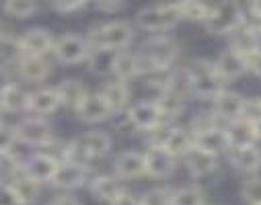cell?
<instances>
[{
	"label": "cell",
	"mask_w": 261,
	"mask_h": 205,
	"mask_svg": "<svg viewBox=\"0 0 261 205\" xmlns=\"http://www.w3.org/2000/svg\"><path fill=\"white\" fill-rule=\"evenodd\" d=\"M243 117L249 119V121L261 119V97L247 101V105H245V115H243Z\"/></svg>",
	"instance_id": "44"
},
{
	"label": "cell",
	"mask_w": 261,
	"mask_h": 205,
	"mask_svg": "<svg viewBox=\"0 0 261 205\" xmlns=\"http://www.w3.org/2000/svg\"><path fill=\"white\" fill-rule=\"evenodd\" d=\"M181 21L177 5H154V7H146L136 15V23L138 27H142L144 31L150 33H165L169 29H173L177 23Z\"/></svg>",
	"instance_id": "4"
},
{
	"label": "cell",
	"mask_w": 261,
	"mask_h": 205,
	"mask_svg": "<svg viewBox=\"0 0 261 205\" xmlns=\"http://www.w3.org/2000/svg\"><path fill=\"white\" fill-rule=\"evenodd\" d=\"M127 119L134 127H138L142 131H154L161 125L163 115L154 101H142V103H136L134 107H129Z\"/></svg>",
	"instance_id": "9"
},
{
	"label": "cell",
	"mask_w": 261,
	"mask_h": 205,
	"mask_svg": "<svg viewBox=\"0 0 261 205\" xmlns=\"http://www.w3.org/2000/svg\"><path fill=\"white\" fill-rule=\"evenodd\" d=\"M193 148H200L204 152H210L214 156H218L220 152H224L228 148V140H226V131L216 127H208V129H200L193 131Z\"/></svg>",
	"instance_id": "14"
},
{
	"label": "cell",
	"mask_w": 261,
	"mask_h": 205,
	"mask_svg": "<svg viewBox=\"0 0 261 205\" xmlns=\"http://www.w3.org/2000/svg\"><path fill=\"white\" fill-rule=\"evenodd\" d=\"M234 37H232V47L230 49H234L237 53H241L245 60H249L257 49H261V39H259V35L253 31V29H249L245 23L232 33Z\"/></svg>",
	"instance_id": "26"
},
{
	"label": "cell",
	"mask_w": 261,
	"mask_h": 205,
	"mask_svg": "<svg viewBox=\"0 0 261 205\" xmlns=\"http://www.w3.org/2000/svg\"><path fill=\"white\" fill-rule=\"evenodd\" d=\"M214 68H216V72L218 76L226 82V80H234V78H241L249 68H247V60L237 53L234 49H226L218 55V60L214 62Z\"/></svg>",
	"instance_id": "15"
},
{
	"label": "cell",
	"mask_w": 261,
	"mask_h": 205,
	"mask_svg": "<svg viewBox=\"0 0 261 205\" xmlns=\"http://www.w3.org/2000/svg\"><path fill=\"white\" fill-rule=\"evenodd\" d=\"M37 3L33 0H7L3 5V11L15 19H31L37 13Z\"/></svg>",
	"instance_id": "37"
},
{
	"label": "cell",
	"mask_w": 261,
	"mask_h": 205,
	"mask_svg": "<svg viewBox=\"0 0 261 205\" xmlns=\"http://www.w3.org/2000/svg\"><path fill=\"white\" fill-rule=\"evenodd\" d=\"M177 53H179V47L171 37L161 35V37L150 39L142 47V51L136 55L138 74H152V72L167 70V68L175 62Z\"/></svg>",
	"instance_id": "1"
},
{
	"label": "cell",
	"mask_w": 261,
	"mask_h": 205,
	"mask_svg": "<svg viewBox=\"0 0 261 205\" xmlns=\"http://www.w3.org/2000/svg\"><path fill=\"white\" fill-rule=\"evenodd\" d=\"M183 158H185V166L191 177H208L218 166V156L204 152L200 148H191Z\"/></svg>",
	"instance_id": "19"
},
{
	"label": "cell",
	"mask_w": 261,
	"mask_h": 205,
	"mask_svg": "<svg viewBox=\"0 0 261 205\" xmlns=\"http://www.w3.org/2000/svg\"><path fill=\"white\" fill-rule=\"evenodd\" d=\"M87 5L85 3H79V0H60V3H54L51 5V9L58 11L60 15H72V13H79Z\"/></svg>",
	"instance_id": "42"
},
{
	"label": "cell",
	"mask_w": 261,
	"mask_h": 205,
	"mask_svg": "<svg viewBox=\"0 0 261 205\" xmlns=\"http://www.w3.org/2000/svg\"><path fill=\"white\" fill-rule=\"evenodd\" d=\"M230 162L237 170L241 172H257L261 168V148L249 146V148H239L232 150Z\"/></svg>",
	"instance_id": "29"
},
{
	"label": "cell",
	"mask_w": 261,
	"mask_h": 205,
	"mask_svg": "<svg viewBox=\"0 0 261 205\" xmlns=\"http://www.w3.org/2000/svg\"><path fill=\"white\" fill-rule=\"evenodd\" d=\"M17 138L29 146H45L51 140V125L43 117H29L23 119L19 129H17Z\"/></svg>",
	"instance_id": "8"
},
{
	"label": "cell",
	"mask_w": 261,
	"mask_h": 205,
	"mask_svg": "<svg viewBox=\"0 0 261 205\" xmlns=\"http://www.w3.org/2000/svg\"><path fill=\"white\" fill-rule=\"evenodd\" d=\"M163 91H169V93H173V95H177L179 99L185 101V97L191 95V76H189V72H187V70H177V72H173V74L167 78Z\"/></svg>",
	"instance_id": "34"
},
{
	"label": "cell",
	"mask_w": 261,
	"mask_h": 205,
	"mask_svg": "<svg viewBox=\"0 0 261 205\" xmlns=\"http://www.w3.org/2000/svg\"><path fill=\"white\" fill-rule=\"evenodd\" d=\"M134 39V29L125 21H111L105 25L95 27L87 41L91 47H101V49H113V51H123Z\"/></svg>",
	"instance_id": "3"
},
{
	"label": "cell",
	"mask_w": 261,
	"mask_h": 205,
	"mask_svg": "<svg viewBox=\"0 0 261 205\" xmlns=\"http://www.w3.org/2000/svg\"><path fill=\"white\" fill-rule=\"evenodd\" d=\"M144 162H146V174L152 179H167L175 172L177 158L167 152L163 146H150L144 152Z\"/></svg>",
	"instance_id": "7"
},
{
	"label": "cell",
	"mask_w": 261,
	"mask_h": 205,
	"mask_svg": "<svg viewBox=\"0 0 261 205\" xmlns=\"http://www.w3.org/2000/svg\"><path fill=\"white\" fill-rule=\"evenodd\" d=\"M187 72L191 76V95H195L198 99L214 101L220 93H224V80L218 76L214 62L198 60L187 68Z\"/></svg>",
	"instance_id": "2"
},
{
	"label": "cell",
	"mask_w": 261,
	"mask_h": 205,
	"mask_svg": "<svg viewBox=\"0 0 261 205\" xmlns=\"http://www.w3.org/2000/svg\"><path fill=\"white\" fill-rule=\"evenodd\" d=\"M97 9L103 13H117L119 9H123V5L121 3H99Z\"/></svg>",
	"instance_id": "49"
},
{
	"label": "cell",
	"mask_w": 261,
	"mask_h": 205,
	"mask_svg": "<svg viewBox=\"0 0 261 205\" xmlns=\"http://www.w3.org/2000/svg\"><path fill=\"white\" fill-rule=\"evenodd\" d=\"M91 193H93L95 199H99V201L113 203V201H115L117 197H121L125 191H123L121 179H117V177H113V174H105V177H99V179L93 181Z\"/></svg>",
	"instance_id": "25"
},
{
	"label": "cell",
	"mask_w": 261,
	"mask_h": 205,
	"mask_svg": "<svg viewBox=\"0 0 261 205\" xmlns=\"http://www.w3.org/2000/svg\"><path fill=\"white\" fill-rule=\"evenodd\" d=\"M21 170H23V166L9 152H0V183L9 185Z\"/></svg>",
	"instance_id": "39"
},
{
	"label": "cell",
	"mask_w": 261,
	"mask_h": 205,
	"mask_svg": "<svg viewBox=\"0 0 261 205\" xmlns=\"http://www.w3.org/2000/svg\"><path fill=\"white\" fill-rule=\"evenodd\" d=\"M47 205H81V201H79L74 195L66 193V195H58V197H54Z\"/></svg>",
	"instance_id": "47"
},
{
	"label": "cell",
	"mask_w": 261,
	"mask_h": 205,
	"mask_svg": "<svg viewBox=\"0 0 261 205\" xmlns=\"http://www.w3.org/2000/svg\"><path fill=\"white\" fill-rule=\"evenodd\" d=\"M243 19L245 17H243L239 5L220 3V5H212V11H210L204 27L212 35H228V33H234L243 25Z\"/></svg>",
	"instance_id": "5"
},
{
	"label": "cell",
	"mask_w": 261,
	"mask_h": 205,
	"mask_svg": "<svg viewBox=\"0 0 261 205\" xmlns=\"http://www.w3.org/2000/svg\"><path fill=\"white\" fill-rule=\"evenodd\" d=\"M99 95H101V97L105 99V103L109 105L111 113L121 111V109L127 105V101H129V91H127L125 82H121V80L107 82V84L101 89V93H99Z\"/></svg>",
	"instance_id": "30"
},
{
	"label": "cell",
	"mask_w": 261,
	"mask_h": 205,
	"mask_svg": "<svg viewBox=\"0 0 261 205\" xmlns=\"http://www.w3.org/2000/svg\"><path fill=\"white\" fill-rule=\"evenodd\" d=\"M0 205H21L13 187L7 185V183H0Z\"/></svg>",
	"instance_id": "43"
},
{
	"label": "cell",
	"mask_w": 261,
	"mask_h": 205,
	"mask_svg": "<svg viewBox=\"0 0 261 205\" xmlns=\"http://www.w3.org/2000/svg\"><path fill=\"white\" fill-rule=\"evenodd\" d=\"M113 74H115L117 80H121V82L138 76V60H136V55H134V53H127V51H119Z\"/></svg>",
	"instance_id": "35"
},
{
	"label": "cell",
	"mask_w": 261,
	"mask_h": 205,
	"mask_svg": "<svg viewBox=\"0 0 261 205\" xmlns=\"http://www.w3.org/2000/svg\"><path fill=\"white\" fill-rule=\"evenodd\" d=\"M241 195L243 199L249 203V205H261V177H251L243 183V189H241Z\"/></svg>",
	"instance_id": "40"
},
{
	"label": "cell",
	"mask_w": 261,
	"mask_h": 205,
	"mask_svg": "<svg viewBox=\"0 0 261 205\" xmlns=\"http://www.w3.org/2000/svg\"><path fill=\"white\" fill-rule=\"evenodd\" d=\"M146 174V162H144V154L127 150L123 154L117 156L115 160V177L121 181H129V179H138Z\"/></svg>",
	"instance_id": "18"
},
{
	"label": "cell",
	"mask_w": 261,
	"mask_h": 205,
	"mask_svg": "<svg viewBox=\"0 0 261 205\" xmlns=\"http://www.w3.org/2000/svg\"><path fill=\"white\" fill-rule=\"evenodd\" d=\"M224 131H226V140H228L230 150L249 148V146H255V142H257L255 125H253V121H249L245 117H241L237 121H230Z\"/></svg>",
	"instance_id": "11"
},
{
	"label": "cell",
	"mask_w": 261,
	"mask_h": 205,
	"mask_svg": "<svg viewBox=\"0 0 261 205\" xmlns=\"http://www.w3.org/2000/svg\"><path fill=\"white\" fill-rule=\"evenodd\" d=\"M79 146L83 148L87 158H97L111 150V138H109V133H105L101 129H93L79 140Z\"/></svg>",
	"instance_id": "22"
},
{
	"label": "cell",
	"mask_w": 261,
	"mask_h": 205,
	"mask_svg": "<svg viewBox=\"0 0 261 205\" xmlns=\"http://www.w3.org/2000/svg\"><path fill=\"white\" fill-rule=\"evenodd\" d=\"M56 39L47 29L35 27L29 29L23 37H21V47H23V55H33V57H45L49 51H54Z\"/></svg>",
	"instance_id": "10"
},
{
	"label": "cell",
	"mask_w": 261,
	"mask_h": 205,
	"mask_svg": "<svg viewBox=\"0 0 261 205\" xmlns=\"http://www.w3.org/2000/svg\"><path fill=\"white\" fill-rule=\"evenodd\" d=\"M247 68L255 74V76H259L261 78V49H257L249 60H247Z\"/></svg>",
	"instance_id": "46"
},
{
	"label": "cell",
	"mask_w": 261,
	"mask_h": 205,
	"mask_svg": "<svg viewBox=\"0 0 261 205\" xmlns=\"http://www.w3.org/2000/svg\"><path fill=\"white\" fill-rule=\"evenodd\" d=\"M109 205H142V201H140V197H134V195H129V193H123L121 197H117L113 203H109Z\"/></svg>",
	"instance_id": "48"
},
{
	"label": "cell",
	"mask_w": 261,
	"mask_h": 205,
	"mask_svg": "<svg viewBox=\"0 0 261 205\" xmlns=\"http://www.w3.org/2000/svg\"><path fill=\"white\" fill-rule=\"evenodd\" d=\"M0 35H3V33H0Z\"/></svg>",
	"instance_id": "52"
},
{
	"label": "cell",
	"mask_w": 261,
	"mask_h": 205,
	"mask_svg": "<svg viewBox=\"0 0 261 205\" xmlns=\"http://www.w3.org/2000/svg\"><path fill=\"white\" fill-rule=\"evenodd\" d=\"M58 164L60 162H56L54 158H49V156H45V154H41V152H37V154H33L25 164H23V172L29 177V179H33L35 183H51V179H54V174H56V170H58Z\"/></svg>",
	"instance_id": "16"
},
{
	"label": "cell",
	"mask_w": 261,
	"mask_h": 205,
	"mask_svg": "<svg viewBox=\"0 0 261 205\" xmlns=\"http://www.w3.org/2000/svg\"><path fill=\"white\" fill-rule=\"evenodd\" d=\"M76 115L85 123H101V121L109 119L113 113H111L109 105L105 103V99L99 93H89L83 99V103L76 107Z\"/></svg>",
	"instance_id": "12"
},
{
	"label": "cell",
	"mask_w": 261,
	"mask_h": 205,
	"mask_svg": "<svg viewBox=\"0 0 261 205\" xmlns=\"http://www.w3.org/2000/svg\"><path fill=\"white\" fill-rule=\"evenodd\" d=\"M27 103H29V95L17 86V84H5L0 89V105L9 113H23L27 111Z\"/></svg>",
	"instance_id": "28"
},
{
	"label": "cell",
	"mask_w": 261,
	"mask_h": 205,
	"mask_svg": "<svg viewBox=\"0 0 261 205\" xmlns=\"http://www.w3.org/2000/svg\"><path fill=\"white\" fill-rule=\"evenodd\" d=\"M23 57V47H21V39L15 35H0V68H5L13 62H21Z\"/></svg>",
	"instance_id": "32"
},
{
	"label": "cell",
	"mask_w": 261,
	"mask_h": 205,
	"mask_svg": "<svg viewBox=\"0 0 261 205\" xmlns=\"http://www.w3.org/2000/svg\"><path fill=\"white\" fill-rule=\"evenodd\" d=\"M171 195H173V191L152 189L144 197H140V201H142V205H171Z\"/></svg>",
	"instance_id": "41"
},
{
	"label": "cell",
	"mask_w": 261,
	"mask_h": 205,
	"mask_svg": "<svg viewBox=\"0 0 261 205\" xmlns=\"http://www.w3.org/2000/svg\"><path fill=\"white\" fill-rule=\"evenodd\" d=\"M253 125H255V133H257V140H261V119L253 121Z\"/></svg>",
	"instance_id": "51"
},
{
	"label": "cell",
	"mask_w": 261,
	"mask_h": 205,
	"mask_svg": "<svg viewBox=\"0 0 261 205\" xmlns=\"http://www.w3.org/2000/svg\"><path fill=\"white\" fill-rule=\"evenodd\" d=\"M154 103L163 117H177L183 111V99H179L177 95H173L169 91H163Z\"/></svg>",
	"instance_id": "38"
},
{
	"label": "cell",
	"mask_w": 261,
	"mask_h": 205,
	"mask_svg": "<svg viewBox=\"0 0 261 205\" xmlns=\"http://www.w3.org/2000/svg\"><path fill=\"white\" fill-rule=\"evenodd\" d=\"M85 181H87V166L85 164L60 162L58 170L51 179V185H56L58 189H64V191H72V189H79Z\"/></svg>",
	"instance_id": "13"
},
{
	"label": "cell",
	"mask_w": 261,
	"mask_h": 205,
	"mask_svg": "<svg viewBox=\"0 0 261 205\" xmlns=\"http://www.w3.org/2000/svg\"><path fill=\"white\" fill-rule=\"evenodd\" d=\"M56 93H58V99H60V105H66V107H72L76 111V107L83 103V99L89 95L85 84L81 80H62L58 86H56Z\"/></svg>",
	"instance_id": "27"
},
{
	"label": "cell",
	"mask_w": 261,
	"mask_h": 205,
	"mask_svg": "<svg viewBox=\"0 0 261 205\" xmlns=\"http://www.w3.org/2000/svg\"><path fill=\"white\" fill-rule=\"evenodd\" d=\"M117 55H119V51H113V49L91 47V53H89V57H87L91 72H93V74H97V76L113 74V70H115V62H117Z\"/></svg>",
	"instance_id": "24"
},
{
	"label": "cell",
	"mask_w": 261,
	"mask_h": 205,
	"mask_svg": "<svg viewBox=\"0 0 261 205\" xmlns=\"http://www.w3.org/2000/svg\"><path fill=\"white\" fill-rule=\"evenodd\" d=\"M249 13H251V21L261 23V0H257V3H251V5H249Z\"/></svg>",
	"instance_id": "50"
},
{
	"label": "cell",
	"mask_w": 261,
	"mask_h": 205,
	"mask_svg": "<svg viewBox=\"0 0 261 205\" xmlns=\"http://www.w3.org/2000/svg\"><path fill=\"white\" fill-rule=\"evenodd\" d=\"M154 146H163L175 158L177 156H185L193 148V133H189L187 129H181V127H173V129H169L165 133V138Z\"/></svg>",
	"instance_id": "20"
},
{
	"label": "cell",
	"mask_w": 261,
	"mask_h": 205,
	"mask_svg": "<svg viewBox=\"0 0 261 205\" xmlns=\"http://www.w3.org/2000/svg\"><path fill=\"white\" fill-rule=\"evenodd\" d=\"M19 72L29 82H43L51 72V66H49V62L45 57L23 55L21 62H19Z\"/></svg>",
	"instance_id": "23"
},
{
	"label": "cell",
	"mask_w": 261,
	"mask_h": 205,
	"mask_svg": "<svg viewBox=\"0 0 261 205\" xmlns=\"http://www.w3.org/2000/svg\"><path fill=\"white\" fill-rule=\"evenodd\" d=\"M60 107V99L56 89H39L35 93H29V103H27V111L35 113L37 117L49 115Z\"/></svg>",
	"instance_id": "21"
},
{
	"label": "cell",
	"mask_w": 261,
	"mask_h": 205,
	"mask_svg": "<svg viewBox=\"0 0 261 205\" xmlns=\"http://www.w3.org/2000/svg\"><path fill=\"white\" fill-rule=\"evenodd\" d=\"M11 187H13V191H15V195L19 197V201H21V205H33L35 201H37V197H39V183H35L33 179H29L23 170L9 183Z\"/></svg>",
	"instance_id": "31"
},
{
	"label": "cell",
	"mask_w": 261,
	"mask_h": 205,
	"mask_svg": "<svg viewBox=\"0 0 261 205\" xmlns=\"http://www.w3.org/2000/svg\"><path fill=\"white\" fill-rule=\"evenodd\" d=\"M245 105L247 101L241 95L224 91L214 99V115L226 121H237L245 115Z\"/></svg>",
	"instance_id": "17"
},
{
	"label": "cell",
	"mask_w": 261,
	"mask_h": 205,
	"mask_svg": "<svg viewBox=\"0 0 261 205\" xmlns=\"http://www.w3.org/2000/svg\"><path fill=\"white\" fill-rule=\"evenodd\" d=\"M177 11H179V17L185 19V21H202V23H206V19H208V15L212 11V5L187 0V3H179L177 5Z\"/></svg>",
	"instance_id": "36"
},
{
	"label": "cell",
	"mask_w": 261,
	"mask_h": 205,
	"mask_svg": "<svg viewBox=\"0 0 261 205\" xmlns=\"http://www.w3.org/2000/svg\"><path fill=\"white\" fill-rule=\"evenodd\" d=\"M91 53V45L85 37L68 33V35H62L60 39H56L54 45V55L58 62L62 64H79L85 62Z\"/></svg>",
	"instance_id": "6"
},
{
	"label": "cell",
	"mask_w": 261,
	"mask_h": 205,
	"mask_svg": "<svg viewBox=\"0 0 261 205\" xmlns=\"http://www.w3.org/2000/svg\"><path fill=\"white\" fill-rule=\"evenodd\" d=\"M206 195L198 185H185L173 191L171 195V205H204Z\"/></svg>",
	"instance_id": "33"
},
{
	"label": "cell",
	"mask_w": 261,
	"mask_h": 205,
	"mask_svg": "<svg viewBox=\"0 0 261 205\" xmlns=\"http://www.w3.org/2000/svg\"><path fill=\"white\" fill-rule=\"evenodd\" d=\"M15 140H17V133L5 125H0V152H7Z\"/></svg>",
	"instance_id": "45"
}]
</instances>
